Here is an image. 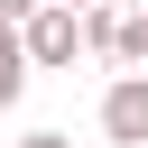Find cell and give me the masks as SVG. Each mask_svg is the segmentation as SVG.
Segmentation results:
<instances>
[{
	"label": "cell",
	"instance_id": "3",
	"mask_svg": "<svg viewBox=\"0 0 148 148\" xmlns=\"http://www.w3.org/2000/svg\"><path fill=\"white\" fill-rule=\"evenodd\" d=\"M28 92V46H18V18H0V111H18Z\"/></svg>",
	"mask_w": 148,
	"mask_h": 148
},
{
	"label": "cell",
	"instance_id": "6",
	"mask_svg": "<svg viewBox=\"0 0 148 148\" xmlns=\"http://www.w3.org/2000/svg\"><path fill=\"white\" fill-rule=\"evenodd\" d=\"M65 9H92V0H65Z\"/></svg>",
	"mask_w": 148,
	"mask_h": 148
},
{
	"label": "cell",
	"instance_id": "1",
	"mask_svg": "<svg viewBox=\"0 0 148 148\" xmlns=\"http://www.w3.org/2000/svg\"><path fill=\"white\" fill-rule=\"evenodd\" d=\"M18 46H28V74H65V65L83 56V9H65V0H37V9L18 18Z\"/></svg>",
	"mask_w": 148,
	"mask_h": 148
},
{
	"label": "cell",
	"instance_id": "5",
	"mask_svg": "<svg viewBox=\"0 0 148 148\" xmlns=\"http://www.w3.org/2000/svg\"><path fill=\"white\" fill-rule=\"evenodd\" d=\"M28 9H37V0H0V18H28Z\"/></svg>",
	"mask_w": 148,
	"mask_h": 148
},
{
	"label": "cell",
	"instance_id": "4",
	"mask_svg": "<svg viewBox=\"0 0 148 148\" xmlns=\"http://www.w3.org/2000/svg\"><path fill=\"white\" fill-rule=\"evenodd\" d=\"M18 148H74V139H65V130H28Z\"/></svg>",
	"mask_w": 148,
	"mask_h": 148
},
{
	"label": "cell",
	"instance_id": "7",
	"mask_svg": "<svg viewBox=\"0 0 148 148\" xmlns=\"http://www.w3.org/2000/svg\"><path fill=\"white\" fill-rule=\"evenodd\" d=\"M139 18H148V0H139Z\"/></svg>",
	"mask_w": 148,
	"mask_h": 148
},
{
	"label": "cell",
	"instance_id": "2",
	"mask_svg": "<svg viewBox=\"0 0 148 148\" xmlns=\"http://www.w3.org/2000/svg\"><path fill=\"white\" fill-rule=\"evenodd\" d=\"M102 148H148V74L120 65L102 83Z\"/></svg>",
	"mask_w": 148,
	"mask_h": 148
}]
</instances>
